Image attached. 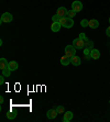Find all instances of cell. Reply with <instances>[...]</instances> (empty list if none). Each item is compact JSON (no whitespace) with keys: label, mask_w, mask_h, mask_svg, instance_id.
Wrapping results in <instances>:
<instances>
[{"label":"cell","mask_w":110,"mask_h":122,"mask_svg":"<svg viewBox=\"0 0 110 122\" xmlns=\"http://www.w3.org/2000/svg\"><path fill=\"white\" fill-rule=\"evenodd\" d=\"M59 18H61V17H59L57 13L54 14L53 17H52V22H58V21H59Z\"/></svg>","instance_id":"cell-24"},{"label":"cell","mask_w":110,"mask_h":122,"mask_svg":"<svg viewBox=\"0 0 110 122\" xmlns=\"http://www.w3.org/2000/svg\"><path fill=\"white\" fill-rule=\"evenodd\" d=\"M61 28H62V25L59 24V22H52V25H51L52 32L56 33V32H58L61 30Z\"/></svg>","instance_id":"cell-11"},{"label":"cell","mask_w":110,"mask_h":122,"mask_svg":"<svg viewBox=\"0 0 110 122\" xmlns=\"http://www.w3.org/2000/svg\"><path fill=\"white\" fill-rule=\"evenodd\" d=\"M8 67H9V62L6 58L1 57V58H0V69L3 71V69H6V68H8Z\"/></svg>","instance_id":"cell-10"},{"label":"cell","mask_w":110,"mask_h":122,"mask_svg":"<svg viewBox=\"0 0 110 122\" xmlns=\"http://www.w3.org/2000/svg\"><path fill=\"white\" fill-rule=\"evenodd\" d=\"M106 35L110 37V26H108V28L106 29Z\"/></svg>","instance_id":"cell-26"},{"label":"cell","mask_w":110,"mask_h":122,"mask_svg":"<svg viewBox=\"0 0 110 122\" xmlns=\"http://www.w3.org/2000/svg\"><path fill=\"white\" fill-rule=\"evenodd\" d=\"M90 57L91 60H98L100 57V51L97 50V48H93L90 51Z\"/></svg>","instance_id":"cell-6"},{"label":"cell","mask_w":110,"mask_h":122,"mask_svg":"<svg viewBox=\"0 0 110 122\" xmlns=\"http://www.w3.org/2000/svg\"><path fill=\"white\" fill-rule=\"evenodd\" d=\"M57 111H56V109H50V110H47V112H46V117H47V119H50V120H53V119H55L57 117Z\"/></svg>","instance_id":"cell-5"},{"label":"cell","mask_w":110,"mask_h":122,"mask_svg":"<svg viewBox=\"0 0 110 122\" xmlns=\"http://www.w3.org/2000/svg\"><path fill=\"white\" fill-rule=\"evenodd\" d=\"M78 37H79V39H82V40L84 41L85 43H86V42H88V41H89V40H88V37L86 36V34H85L84 32H82V33H79V36H78Z\"/></svg>","instance_id":"cell-20"},{"label":"cell","mask_w":110,"mask_h":122,"mask_svg":"<svg viewBox=\"0 0 110 122\" xmlns=\"http://www.w3.org/2000/svg\"><path fill=\"white\" fill-rule=\"evenodd\" d=\"M16 117H17V113H16V112H12V111H9L8 113H7V118H8L9 120L16 119Z\"/></svg>","instance_id":"cell-16"},{"label":"cell","mask_w":110,"mask_h":122,"mask_svg":"<svg viewBox=\"0 0 110 122\" xmlns=\"http://www.w3.org/2000/svg\"><path fill=\"white\" fill-rule=\"evenodd\" d=\"M3 84H5V76L1 75L0 76V85H3Z\"/></svg>","instance_id":"cell-25"},{"label":"cell","mask_w":110,"mask_h":122,"mask_svg":"<svg viewBox=\"0 0 110 122\" xmlns=\"http://www.w3.org/2000/svg\"><path fill=\"white\" fill-rule=\"evenodd\" d=\"M85 47H87V48H89V50H93L94 48V42L93 41H88V42H86L85 43Z\"/></svg>","instance_id":"cell-17"},{"label":"cell","mask_w":110,"mask_h":122,"mask_svg":"<svg viewBox=\"0 0 110 122\" xmlns=\"http://www.w3.org/2000/svg\"><path fill=\"white\" fill-rule=\"evenodd\" d=\"M73 45L75 46L76 50H83V48L85 47V42L82 40V39L77 37V39H75V40L73 41Z\"/></svg>","instance_id":"cell-3"},{"label":"cell","mask_w":110,"mask_h":122,"mask_svg":"<svg viewBox=\"0 0 110 122\" xmlns=\"http://www.w3.org/2000/svg\"><path fill=\"white\" fill-rule=\"evenodd\" d=\"M56 111L58 114H63L65 112V109H64V106H57L56 107Z\"/></svg>","instance_id":"cell-19"},{"label":"cell","mask_w":110,"mask_h":122,"mask_svg":"<svg viewBox=\"0 0 110 122\" xmlns=\"http://www.w3.org/2000/svg\"><path fill=\"white\" fill-rule=\"evenodd\" d=\"M71 64H73L74 66H79L80 64H82V60H80V57L77 56V55L73 56L71 58Z\"/></svg>","instance_id":"cell-8"},{"label":"cell","mask_w":110,"mask_h":122,"mask_svg":"<svg viewBox=\"0 0 110 122\" xmlns=\"http://www.w3.org/2000/svg\"><path fill=\"white\" fill-rule=\"evenodd\" d=\"M109 23H110V18H109Z\"/></svg>","instance_id":"cell-28"},{"label":"cell","mask_w":110,"mask_h":122,"mask_svg":"<svg viewBox=\"0 0 110 122\" xmlns=\"http://www.w3.org/2000/svg\"><path fill=\"white\" fill-rule=\"evenodd\" d=\"M61 64H62L63 66H67L68 64H71V58H68L66 55H63V56H61Z\"/></svg>","instance_id":"cell-12"},{"label":"cell","mask_w":110,"mask_h":122,"mask_svg":"<svg viewBox=\"0 0 110 122\" xmlns=\"http://www.w3.org/2000/svg\"><path fill=\"white\" fill-rule=\"evenodd\" d=\"M73 25H74V20L72 19V18H68V17H67V21H66V23H65L64 28L71 29V28H73Z\"/></svg>","instance_id":"cell-15"},{"label":"cell","mask_w":110,"mask_h":122,"mask_svg":"<svg viewBox=\"0 0 110 122\" xmlns=\"http://www.w3.org/2000/svg\"><path fill=\"white\" fill-rule=\"evenodd\" d=\"M109 103H110V100H109Z\"/></svg>","instance_id":"cell-29"},{"label":"cell","mask_w":110,"mask_h":122,"mask_svg":"<svg viewBox=\"0 0 110 122\" xmlns=\"http://www.w3.org/2000/svg\"><path fill=\"white\" fill-rule=\"evenodd\" d=\"M3 100H5V99H3V97L1 96V97H0V103H1V105L3 103Z\"/></svg>","instance_id":"cell-27"},{"label":"cell","mask_w":110,"mask_h":122,"mask_svg":"<svg viewBox=\"0 0 110 122\" xmlns=\"http://www.w3.org/2000/svg\"><path fill=\"white\" fill-rule=\"evenodd\" d=\"M88 23H89V21H88L87 19H83V20L80 21V25H82L83 28H86V26H88Z\"/></svg>","instance_id":"cell-23"},{"label":"cell","mask_w":110,"mask_h":122,"mask_svg":"<svg viewBox=\"0 0 110 122\" xmlns=\"http://www.w3.org/2000/svg\"><path fill=\"white\" fill-rule=\"evenodd\" d=\"M57 14H58L59 17H67V9L65 8V7H59L58 9H57Z\"/></svg>","instance_id":"cell-9"},{"label":"cell","mask_w":110,"mask_h":122,"mask_svg":"<svg viewBox=\"0 0 110 122\" xmlns=\"http://www.w3.org/2000/svg\"><path fill=\"white\" fill-rule=\"evenodd\" d=\"M9 68H10V71H17L18 68H19V64H18V62H16V61H11V62H9Z\"/></svg>","instance_id":"cell-14"},{"label":"cell","mask_w":110,"mask_h":122,"mask_svg":"<svg viewBox=\"0 0 110 122\" xmlns=\"http://www.w3.org/2000/svg\"><path fill=\"white\" fill-rule=\"evenodd\" d=\"M73 112L72 111H66L64 112V117H63V121L64 122H69L72 119H73Z\"/></svg>","instance_id":"cell-7"},{"label":"cell","mask_w":110,"mask_h":122,"mask_svg":"<svg viewBox=\"0 0 110 122\" xmlns=\"http://www.w3.org/2000/svg\"><path fill=\"white\" fill-rule=\"evenodd\" d=\"M88 26H89V28H91V29H97L99 26V21L96 20V19H91V20H89Z\"/></svg>","instance_id":"cell-13"},{"label":"cell","mask_w":110,"mask_h":122,"mask_svg":"<svg viewBox=\"0 0 110 122\" xmlns=\"http://www.w3.org/2000/svg\"><path fill=\"white\" fill-rule=\"evenodd\" d=\"M2 75L5 77H9L10 75H11V71H10V68H6V69H3L2 71Z\"/></svg>","instance_id":"cell-18"},{"label":"cell","mask_w":110,"mask_h":122,"mask_svg":"<svg viewBox=\"0 0 110 122\" xmlns=\"http://www.w3.org/2000/svg\"><path fill=\"white\" fill-rule=\"evenodd\" d=\"M13 20V17L10 12H5L0 18V23H9Z\"/></svg>","instance_id":"cell-2"},{"label":"cell","mask_w":110,"mask_h":122,"mask_svg":"<svg viewBox=\"0 0 110 122\" xmlns=\"http://www.w3.org/2000/svg\"><path fill=\"white\" fill-rule=\"evenodd\" d=\"M66 21H67V17H62V18H59V24L62 26L65 25V23H66Z\"/></svg>","instance_id":"cell-22"},{"label":"cell","mask_w":110,"mask_h":122,"mask_svg":"<svg viewBox=\"0 0 110 122\" xmlns=\"http://www.w3.org/2000/svg\"><path fill=\"white\" fill-rule=\"evenodd\" d=\"M75 15H76V11H74L73 9H71V10H68L67 11V17L68 18H72V19H73Z\"/></svg>","instance_id":"cell-21"},{"label":"cell","mask_w":110,"mask_h":122,"mask_svg":"<svg viewBox=\"0 0 110 122\" xmlns=\"http://www.w3.org/2000/svg\"><path fill=\"white\" fill-rule=\"evenodd\" d=\"M65 55L68 57V58H72L73 56L76 55V48L74 45H67L65 47Z\"/></svg>","instance_id":"cell-1"},{"label":"cell","mask_w":110,"mask_h":122,"mask_svg":"<svg viewBox=\"0 0 110 122\" xmlns=\"http://www.w3.org/2000/svg\"><path fill=\"white\" fill-rule=\"evenodd\" d=\"M72 9L76 12H80L83 10V3L80 2L79 0H76V1H74V2L72 3Z\"/></svg>","instance_id":"cell-4"}]
</instances>
